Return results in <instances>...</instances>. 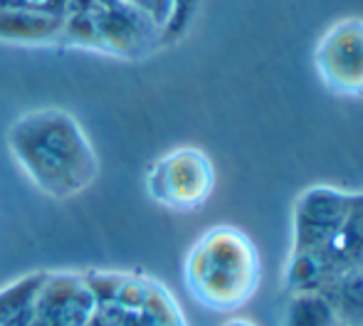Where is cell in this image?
<instances>
[{"instance_id": "obj_1", "label": "cell", "mask_w": 363, "mask_h": 326, "mask_svg": "<svg viewBox=\"0 0 363 326\" xmlns=\"http://www.w3.org/2000/svg\"><path fill=\"white\" fill-rule=\"evenodd\" d=\"M5 144L28 181L52 201H69L99 178V159L89 136L69 111L43 106L8 126Z\"/></svg>"}, {"instance_id": "obj_2", "label": "cell", "mask_w": 363, "mask_h": 326, "mask_svg": "<svg viewBox=\"0 0 363 326\" xmlns=\"http://www.w3.org/2000/svg\"><path fill=\"white\" fill-rule=\"evenodd\" d=\"M52 50H77L119 62H141L163 50V38L129 0H50Z\"/></svg>"}, {"instance_id": "obj_3", "label": "cell", "mask_w": 363, "mask_h": 326, "mask_svg": "<svg viewBox=\"0 0 363 326\" xmlns=\"http://www.w3.org/2000/svg\"><path fill=\"white\" fill-rule=\"evenodd\" d=\"M262 262L255 242L240 227L206 230L183 262V282L193 299L211 312H235L257 294Z\"/></svg>"}, {"instance_id": "obj_4", "label": "cell", "mask_w": 363, "mask_h": 326, "mask_svg": "<svg viewBox=\"0 0 363 326\" xmlns=\"http://www.w3.org/2000/svg\"><path fill=\"white\" fill-rule=\"evenodd\" d=\"M146 193L153 203L176 213L201 210L216 191V168L206 151L181 146L151 163Z\"/></svg>"}, {"instance_id": "obj_5", "label": "cell", "mask_w": 363, "mask_h": 326, "mask_svg": "<svg viewBox=\"0 0 363 326\" xmlns=\"http://www.w3.org/2000/svg\"><path fill=\"white\" fill-rule=\"evenodd\" d=\"M321 82L344 96H363V20H341L314 52Z\"/></svg>"}, {"instance_id": "obj_6", "label": "cell", "mask_w": 363, "mask_h": 326, "mask_svg": "<svg viewBox=\"0 0 363 326\" xmlns=\"http://www.w3.org/2000/svg\"><path fill=\"white\" fill-rule=\"evenodd\" d=\"M356 196L331 188H311L299 198L294 210V254H309L316 257L329 247L336 237L341 223L346 220L351 210V203Z\"/></svg>"}, {"instance_id": "obj_7", "label": "cell", "mask_w": 363, "mask_h": 326, "mask_svg": "<svg viewBox=\"0 0 363 326\" xmlns=\"http://www.w3.org/2000/svg\"><path fill=\"white\" fill-rule=\"evenodd\" d=\"M96 299L82 272H45L33 326H89Z\"/></svg>"}, {"instance_id": "obj_8", "label": "cell", "mask_w": 363, "mask_h": 326, "mask_svg": "<svg viewBox=\"0 0 363 326\" xmlns=\"http://www.w3.org/2000/svg\"><path fill=\"white\" fill-rule=\"evenodd\" d=\"M314 259L321 269V282L339 277L344 272L363 269V196L354 198L349 215L341 223L336 237Z\"/></svg>"}, {"instance_id": "obj_9", "label": "cell", "mask_w": 363, "mask_h": 326, "mask_svg": "<svg viewBox=\"0 0 363 326\" xmlns=\"http://www.w3.org/2000/svg\"><path fill=\"white\" fill-rule=\"evenodd\" d=\"M341 326H363V269L344 272L319 284Z\"/></svg>"}, {"instance_id": "obj_10", "label": "cell", "mask_w": 363, "mask_h": 326, "mask_svg": "<svg viewBox=\"0 0 363 326\" xmlns=\"http://www.w3.org/2000/svg\"><path fill=\"white\" fill-rule=\"evenodd\" d=\"M45 272H30L0 289V326H33Z\"/></svg>"}, {"instance_id": "obj_11", "label": "cell", "mask_w": 363, "mask_h": 326, "mask_svg": "<svg viewBox=\"0 0 363 326\" xmlns=\"http://www.w3.org/2000/svg\"><path fill=\"white\" fill-rule=\"evenodd\" d=\"M284 326H341L321 292H291Z\"/></svg>"}, {"instance_id": "obj_12", "label": "cell", "mask_w": 363, "mask_h": 326, "mask_svg": "<svg viewBox=\"0 0 363 326\" xmlns=\"http://www.w3.org/2000/svg\"><path fill=\"white\" fill-rule=\"evenodd\" d=\"M223 326H257V324L250 322V319H230V322H225Z\"/></svg>"}]
</instances>
